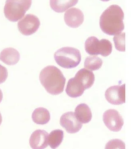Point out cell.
Segmentation results:
<instances>
[{"label":"cell","mask_w":134,"mask_h":149,"mask_svg":"<svg viewBox=\"0 0 134 149\" xmlns=\"http://www.w3.org/2000/svg\"><path fill=\"white\" fill-rule=\"evenodd\" d=\"M124 13L122 8L118 5H111L100 16V28L108 35H116L124 29Z\"/></svg>","instance_id":"cell-1"},{"label":"cell","mask_w":134,"mask_h":149,"mask_svg":"<svg viewBox=\"0 0 134 149\" xmlns=\"http://www.w3.org/2000/svg\"><path fill=\"white\" fill-rule=\"evenodd\" d=\"M39 79L48 93L56 95L63 93L66 78L59 69L54 65H48L40 72Z\"/></svg>","instance_id":"cell-2"},{"label":"cell","mask_w":134,"mask_h":149,"mask_svg":"<svg viewBox=\"0 0 134 149\" xmlns=\"http://www.w3.org/2000/svg\"><path fill=\"white\" fill-rule=\"evenodd\" d=\"M57 64L63 68L71 69L77 66L82 60L79 49L70 47H63L58 49L54 54Z\"/></svg>","instance_id":"cell-3"},{"label":"cell","mask_w":134,"mask_h":149,"mask_svg":"<svg viewBox=\"0 0 134 149\" xmlns=\"http://www.w3.org/2000/svg\"><path fill=\"white\" fill-rule=\"evenodd\" d=\"M32 1L8 0L6 1L4 8V14L9 20L17 22L22 19L30 8Z\"/></svg>","instance_id":"cell-4"},{"label":"cell","mask_w":134,"mask_h":149,"mask_svg":"<svg viewBox=\"0 0 134 149\" xmlns=\"http://www.w3.org/2000/svg\"><path fill=\"white\" fill-rule=\"evenodd\" d=\"M85 51L90 55H101L104 57L109 56L112 52L111 42L105 39L99 40L95 36L89 37L85 43Z\"/></svg>","instance_id":"cell-5"},{"label":"cell","mask_w":134,"mask_h":149,"mask_svg":"<svg viewBox=\"0 0 134 149\" xmlns=\"http://www.w3.org/2000/svg\"><path fill=\"white\" fill-rule=\"evenodd\" d=\"M40 25V22L37 17L34 15L27 14L18 22L17 27L21 33L29 36L37 31Z\"/></svg>","instance_id":"cell-6"},{"label":"cell","mask_w":134,"mask_h":149,"mask_svg":"<svg viewBox=\"0 0 134 149\" xmlns=\"http://www.w3.org/2000/svg\"><path fill=\"white\" fill-rule=\"evenodd\" d=\"M103 120L105 126L112 132L121 131L124 125L122 116L118 111L113 109L105 111L103 114Z\"/></svg>","instance_id":"cell-7"},{"label":"cell","mask_w":134,"mask_h":149,"mask_svg":"<svg viewBox=\"0 0 134 149\" xmlns=\"http://www.w3.org/2000/svg\"><path fill=\"white\" fill-rule=\"evenodd\" d=\"M125 84L111 86L105 91V99L110 104L120 105L125 102Z\"/></svg>","instance_id":"cell-8"},{"label":"cell","mask_w":134,"mask_h":149,"mask_svg":"<svg viewBox=\"0 0 134 149\" xmlns=\"http://www.w3.org/2000/svg\"><path fill=\"white\" fill-rule=\"evenodd\" d=\"M60 125L68 134H75L82 129L83 124L77 119L74 113L68 112L61 116Z\"/></svg>","instance_id":"cell-9"},{"label":"cell","mask_w":134,"mask_h":149,"mask_svg":"<svg viewBox=\"0 0 134 149\" xmlns=\"http://www.w3.org/2000/svg\"><path fill=\"white\" fill-rule=\"evenodd\" d=\"M64 20L66 25L72 28H77L84 20V15L79 8H71L66 10L64 15Z\"/></svg>","instance_id":"cell-10"},{"label":"cell","mask_w":134,"mask_h":149,"mask_svg":"<svg viewBox=\"0 0 134 149\" xmlns=\"http://www.w3.org/2000/svg\"><path fill=\"white\" fill-rule=\"evenodd\" d=\"M48 134L44 130H38L31 134L29 145L32 149H44L48 146Z\"/></svg>","instance_id":"cell-11"},{"label":"cell","mask_w":134,"mask_h":149,"mask_svg":"<svg viewBox=\"0 0 134 149\" xmlns=\"http://www.w3.org/2000/svg\"><path fill=\"white\" fill-rule=\"evenodd\" d=\"M20 53L15 49L9 47L3 49L0 53V60L9 65H15L20 60Z\"/></svg>","instance_id":"cell-12"},{"label":"cell","mask_w":134,"mask_h":149,"mask_svg":"<svg viewBox=\"0 0 134 149\" xmlns=\"http://www.w3.org/2000/svg\"><path fill=\"white\" fill-rule=\"evenodd\" d=\"M77 79L85 90L90 88L95 81V76L92 72L82 68L76 74L74 77Z\"/></svg>","instance_id":"cell-13"},{"label":"cell","mask_w":134,"mask_h":149,"mask_svg":"<svg viewBox=\"0 0 134 149\" xmlns=\"http://www.w3.org/2000/svg\"><path fill=\"white\" fill-rule=\"evenodd\" d=\"M85 89L75 77L69 79L66 88V93L69 97L76 98L82 95Z\"/></svg>","instance_id":"cell-14"},{"label":"cell","mask_w":134,"mask_h":149,"mask_svg":"<svg viewBox=\"0 0 134 149\" xmlns=\"http://www.w3.org/2000/svg\"><path fill=\"white\" fill-rule=\"evenodd\" d=\"M74 114L77 119L82 124L88 123L91 121L92 117L90 108L85 103L77 106Z\"/></svg>","instance_id":"cell-15"},{"label":"cell","mask_w":134,"mask_h":149,"mask_svg":"<svg viewBox=\"0 0 134 149\" xmlns=\"http://www.w3.org/2000/svg\"><path fill=\"white\" fill-rule=\"evenodd\" d=\"M32 119L33 121L37 124L43 125L47 124L50 120V113L46 108H38L32 113Z\"/></svg>","instance_id":"cell-16"},{"label":"cell","mask_w":134,"mask_h":149,"mask_svg":"<svg viewBox=\"0 0 134 149\" xmlns=\"http://www.w3.org/2000/svg\"><path fill=\"white\" fill-rule=\"evenodd\" d=\"M78 1H50V6L53 10L57 13H63L77 3Z\"/></svg>","instance_id":"cell-17"},{"label":"cell","mask_w":134,"mask_h":149,"mask_svg":"<svg viewBox=\"0 0 134 149\" xmlns=\"http://www.w3.org/2000/svg\"><path fill=\"white\" fill-rule=\"evenodd\" d=\"M64 132L61 130L52 131L48 136V143L52 149H56L63 141Z\"/></svg>","instance_id":"cell-18"},{"label":"cell","mask_w":134,"mask_h":149,"mask_svg":"<svg viewBox=\"0 0 134 149\" xmlns=\"http://www.w3.org/2000/svg\"><path fill=\"white\" fill-rule=\"evenodd\" d=\"M103 64V61L98 57L89 56L85 59L84 67L91 71L98 70Z\"/></svg>","instance_id":"cell-19"},{"label":"cell","mask_w":134,"mask_h":149,"mask_svg":"<svg viewBox=\"0 0 134 149\" xmlns=\"http://www.w3.org/2000/svg\"><path fill=\"white\" fill-rule=\"evenodd\" d=\"M115 47L117 50L122 52L125 51V33H121L113 38Z\"/></svg>","instance_id":"cell-20"},{"label":"cell","mask_w":134,"mask_h":149,"mask_svg":"<svg viewBox=\"0 0 134 149\" xmlns=\"http://www.w3.org/2000/svg\"><path fill=\"white\" fill-rule=\"evenodd\" d=\"M105 149H125V144L121 139H113L106 143Z\"/></svg>","instance_id":"cell-21"},{"label":"cell","mask_w":134,"mask_h":149,"mask_svg":"<svg viewBox=\"0 0 134 149\" xmlns=\"http://www.w3.org/2000/svg\"><path fill=\"white\" fill-rule=\"evenodd\" d=\"M8 76L7 69L0 64V84L4 83L6 81Z\"/></svg>","instance_id":"cell-22"},{"label":"cell","mask_w":134,"mask_h":149,"mask_svg":"<svg viewBox=\"0 0 134 149\" xmlns=\"http://www.w3.org/2000/svg\"><path fill=\"white\" fill-rule=\"evenodd\" d=\"M3 99V93L2 91L0 89V103L1 102Z\"/></svg>","instance_id":"cell-23"},{"label":"cell","mask_w":134,"mask_h":149,"mask_svg":"<svg viewBox=\"0 0 134 149\" xmlns=\"http://www.w3.org/2000/svg\"><path fill=\"white\" fill-rule=\"evenodd\" d=\"M2 122V117L1 114V112H0V125L1 124Z\"/></svg>","instance_id":"cell-24"}]
</instances>
